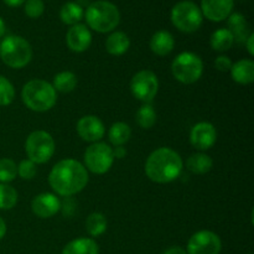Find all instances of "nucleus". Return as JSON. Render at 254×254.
<instances>
[{
	"mask_svg": "<svg viewBox=\"0 0 254 254\" xmlns=\"http://www.w3.org/2000/svg\"><path fill=\"white\" fill-rule=\"evenodd\" d=\"M130 127L126 123H122V122L114 123L111 127L108 133L109 140H111V143L114 146H122L123 144H126L129 140V138H130Z\"/></svg>",
	"mask_w": 254,
	"mask_h": 254,
	"instance_id": "nucleus-26",
	"label": "nucleus"
},
{
	"mask_svg": "<svg viewBox=\"0 0 254 254\" xmlns=\"http://www.w3.org/2000/svg\"><path fill=\"white\" fill-rule=\"evenodd\" d=\"M15 98V89L11 82L0 76V106H9Z\"/></svg>",
	"mask_w": 254,
	"mask_h": 254,
	"instance_id": "nucleus-31",
	"label": "nucleus"
},
{
	"mask_svg": "<svg viewBox=\"0 0 254 254\" xmlns=\"http://www.w3.org/2000/svg\"><path fill=\"white\" fill-rule=\"evenodd\" d=\"M86 21L91 29L98 32L113 31L121 21L118 7L106 0L92 2L86 10Z\"/></svg>",
	"mask_w": 254,
	"mask_h": 254,
	"instance_id": "nucleus-4",
	"label": "nucleus"
},
{
	"mask_svg": "<svg viewBox=\"0 0 254 254\" xmlns=\"http://www.w3.org/2000/svg\"><path fill=\"white\" fill-rule=\"evenodd\" d=\"M217 139L215 127L207 122H201L193 126L190 133L191 145L197 150H208L212 148Z\"/></svg>",
	"mask_w": 254,
	"mask_h": 254,
	"instance_id": "nucleus-12",
	"label": "nucleus"
},
{
	"mask_svg": "<svg viewBox=\"0 0 254 254\" xmlns=\"http://www.w3.org/2000/svg\"><path fill=\"white\" fill-rule=\"evenodd\" d=\"M233 81L240 84H250L254 81V62L252 60H241L231 67Z\"/></svg>",
	"mask_w": 254,
	"mask_h": 254,
	"instance_id": "nucleus-19",
	"label": "nucleus"
},
{
	"mask_svg": "<svg viewBox=\"0 0 254 254\" xmlns=\"http://www.w3.org/2000/svg\"><path fill=\"white\" fill-rule=\"evenodd\" d=\"M127 154V150L124 148H122V146H117L116 149L113 150V155H114V159L118 158V159H122L124 158Z\"/></svg>",
	"mask_w": 254,
	"mask_h": 254,
	"instance_id": "nucleus-37",
	"label": "nucleus"
},
{
	"mask_svg": "<svg viewBox=\"0 0 254 254\" xmlns=\"http://www.w3.org/2000/svg\"><path fill=\"white\" fill-rule=\"evenodd\" d=\"M202 12L192 1H180L171 10V21L174 26L183 32H195L202 24Z\"/></svg>",
	"mask_w": 254,
	"mask_h": 254,
	"instance_id": "nucleus-8",
	"label": "nucleus"
},
{
	"mask_svg": "<svg viewBox=\"0 0 254 254\" xmlns=\"http://www.w3.org/2000/svg\"><path fill=\"white\" fill-rule=\"evenodd\" d=\"M212 159L207 154L203 153L192 154L188 159V161H186V166H188L189 170L193 174H197V175H202V174L208 173L212 169Z\"/></svg>",
	"mask_w": 254,
	"mask_h": 254,
	"instance_id": "nucleus-22",
	"label": "nucleus"
},
{
	"mask_svg": "<svg viewBox=\"0 0 254 254\" xmlns=\"http://www.w3.org/2000/svg\"><path fill=\"white\" fill-rule=\"evenodd\" d=\"M253 42H254V35L251 34L250 37L247 39V41H246V46H247V50H248V52H250V55H252V56L254 55Z\"/></svg>",
	"mask_w": 254,
	"mask_h": 254,
	"instance_id": "nucleus-36",
	"label": "nucleus"
},
{
	"mask_svg": "<svg viewBox=\"0 0 254 254\" xmlns=\"http://www.w3.org/2000/svg\"><path fill=\"white\" fill-rule=\"evenodd\" d=\"M77 131L83 140L97 143L104 135V126L96 116H84L77 123Z\"/></svg>",
	"mask_w": 254,
	"mask_h": 254,
	"instance_id": "nucleus-13",
	"label": "nucleus"
},
{
	"mask_svg": "<svg viewBox=\"0 0 254 254\" xmlns=\"http://www.w3.org/2000/svg\"><path fill=\"white\" fill-rule=\"evenodd\" d=\"M233 2V0H202L200 10L211 21H222L232 12Z\"/></svg>",
	"mask_w": 254,
	"mask_h": 254,
	"instance_id": "nucleus-15",
	"label": "nucleus"
},
{
	"mask_svg": "<svg viewBox=\"0 0 254 254\" xmlns=\"http://www.w3.org/2000/svg\"><path fill=\"white\" fill-rule=\"evenodd\" d=\"M55 148L56 144L54 138L45 130L32 131L25 143V151L29 156V160L35 164L47 163L54 155Z\"/></svg>",
	"mask_w": 254,
	"mask_h": 254,
	"instance_id": "nucleus-7",
	"label": "nucleus"
},
{
	"mask_svg": "<svg viewBox=\"0 0 254 254\" xmlns=\"http://www.w3.org/2000/svg\"><path fill=\"white\" fill-rule=\"evenodd\" d=\"M26 1V0H4V2L6 5H9V6H20L21 4H24V2Z\"/></svg>",
	"mask_w": 254,
	"mask_h": 254,
	"instance_id": "nucleus-38",
	"label": "nucleus"
},
{
	"mask_svg": "<svg viewBox=\"0 0 254 254\" xmlns=\"http://www.w3.org/2000/svg\"><path fill=\"white\" fill-rule=\"evenodd\" d=\"M5 233H6V225H5L4 220L0 217V240H2V237L5 236Z\"/></svg>",
	"mask_w": 254,
	"mask_h": 254,
	"instance_id": "nucleus-39",
	"label": "nucleus"
},
{
	"mask_svg": "<svg viewBox=\"0 0 254 254\" xmlns=\"http://www.w3.org/2000/svg\"><path fill=\"white\" fill-rule=\"evenodd\" d=\"M135 121L140 128L150 129L156 122V113L153 106L149 103H144L136 112Z\"/></svg>",
	"mask_w": 254,
	"mask_h": 254,
	"instance_id": "nucleus-28",
	"label": "nucleus"
},
{
	"mask_svg": "<svg viewBox=\"0 0 254 254\" xmlns=\"http://www.w3.org/2000/svg\"><path fill=\"white\" fill-rule=\"evenodd\" d=\"M77 86V77L76 74L69 71H64L57 73L54 77V83L52 87L55 91L62 92V93H68L72 92Z\"/></svg>",
	"mask_w": 254,
	"mask_h": 254,
	"instance_id": "nucleus-25",
	"label": "nucleus"
},
{
	"mask_svg": "<svg viewBox=\"0 0 254 254\" xmlns=\"http://www.w3.org/2000/svg\"><path fill=\"white\" fill-rule=\"evenodd\" d=\"M17 175V166L10 159H0V183L6 184Z\"/></svg>",
	"mask_w": 254,
	"mask_h": 254,
	"instance_id": "nucleus-30",
	"label": "nucleus"
},
{
	"mask_svg": "<svg viewBox=\"0 0 254 254\" xmlns=\"http://www.w3.org/2000/svg\"><path fill=\"white\" fill-rule=\"evenodd\" d=\"M16 203V190L7 184H0V210H11Z\"/></svg>",
	"mask_w": 254,
	"mask_h": 254,
	"instance_id": "nucleus-29",
	"label": "nucleus"
},
{
	"mask_svg": "<svg viewBox=\"0 0 254 254\" xmlns=\"http://www.w3.org/2000/svg\"><path fill=\"white\" fill-rule=\"evenodd\" d=\"M228 30L231 31L233 40L237 44H246L250 35L252 34L247 20L240 12H235V14L230 15V19H228Z\"/></svg>",
	"mask_w": 254,
	"mask_h": 254,
	"instance_id": "nucleus-17",
	"label": "nucleus"
},
{
	"mask_svg": "<svg viewBox=\"0 0 254 254\" xmlns=\"http://www.w3.org/2000/svg\"><path fill=\"white\" fill-rule=\"evenodd\" d=\"M0 57L6 66L22 68L32 59V49L21 36H7L0 44Z\"/></svg>",
	"mask_w": 254,
	"mask_h": 254,
	"instance_id": "nucleus-5",
	"label": "nucleus"
},
{
	"mask_svg": "<svg viewBox=\"0 0 254 254\" xmlns=\"http://www.w3.org/2000/svg\"><path fill=\"white\" fill-rule=\"evenodd\" d=\"M62 254H99L98 245L91 238H77L67 243Z\"/></svg>",
	"mask_w": 254,
	"mask_h": 254,
	"instance_id": "nucleus-20",
	"label": "nucleus"
},
{
	"mask_svg": "<svg viewBox=\"0 0 254 254\" xmlns=\"http://www.w3.org/2000/svg\"><path fill=\"white\" fill-rule=\"evenodd\" d=\"M232 61L227 56H218L215 60V67L221 72H228L232 67Z\"/></svg>",
	"mask_w": 254,
	"mask_h": 254,
	"instance_id": "nucleus-34",
	"label": "nucleus"
},
{
	"mask_svg": "<svg viewBox=\"0 0 254 254\" xmlns=\"http://www.w3.org/2000/svg\"><path fill=\"white\" fill-rule=\"evenodd\" d=\"M49 183L59 195L68 197L86 188L88 184V173L79 161L64 159L52 168L49 175Z\"/></svg>",
	"mask_w": 254,
	"mask_h": 254,
	"instance_id": "nucleus-1",
	"label": "nucleus"
},
{
	"mask_svg": "<svg viewBox=\"0 0 254 254\" xmlns=\"http://www.w3.org/2000/svg\"><path fill=\"white\" fill-rule=\"evenodd\" d=\"M83 7H82L78 2L68 1L61 7L60 17H61L62 22L73 26V25L78 24L79 20L83 17Z\"/></svg>",
	"mask_w": 254,
	"mask_h": 254,
	"instance_id": "nucleus-23",
	"label": "nucleus"
},
{
	"mask_svg": "<svg viewBox=\"0 0 254 254\" xmlns=\"http://www.w3.org/2000/svg\"><path fill=\"white\" fill-rule=\"evenodd\" d=\"M4 34H5V22L4 20L0 17V37L4 36Z\"/></svg>",
	"mask_w": 254,
	"mask_h": 254,
	"instance_id": "nucleus-40",
	"label": "nucleus"
},
{
	"mask_svg": "<svg viewBox=\"0 0 254 254\" xmlns=\"http://www.w3.org/2000/svg\"><path fill=\"white\" fill-rule=\"evenodd\" d=\"M183 159L170 148H159L149 155L145 161V174L151 181L168 184L180 176Z\"/></svg>",
	"mask_w": 254,
	"mask_h": 254,
	"instance_id": "nucleus-2",
	"label": "nucleus"
},
{
	"mask_svg": "<svg viewBox=\"0 0 254 254\" xmlns=\"http://www.w3.org/2000/svg\"><path fill=\"white\" fill-rule=\"evenodd\" d=\"M159 89L158 77L149 69H143L134 74L130 82V91L135 98L144 103H150Z\"/></svg>",
	"mask_w": 254,
	"mask_h": 254,
	"instance_id": "nucleus-10",
	"label": "nucleus"
},
{
	"mask_svg": "<svg viewBox=\"0 0 254 254\" xmlns=\"http://www.w3.org/2000/svg\"><path fill=\"white\" fill-rule=\"evenodd\" d=\"M175 46V40L173 35L165 30L155 32L150 40V49L158 56H166L173 51Z\"/></svg>",
	"mask_w": 254,
	"mask_h": 254,
	"instance_id": "nucleus-18",
	"label": "nucleus"
},
{
	"mask_svg": "<svg viewBox=\"0 0 254 254\" xmlns=\"http://www.w3.org/2000/svg\"><path fill=\"white\" fill-rule=\"evenodd\" d=\"M129 46H130V40L128 35L122 31L113 32L106 40V50L111 55H116V56L126 54Z\"/></svg>",
	"mask_w": 254,
	"mask_h": 254,
	"instance_id": "nucleus-21",
	"label": "nucleus"
},
{
	"mask_svg": "<svg viewBox=\"0 0 254 254\" xmlns=\"http://www.w3.org/2000/svg\"><path fill=\"white\" fill-rule=\"evenodd\" d=\"M21 98L25 106L34 112H46L56 104L57 94L51 83L44 79H31L24 86Z\"/></svg>",
	"mask_w": 254,
	"mask_h": 254,
	"instance_id": "nucleus-3",
	"label": "nucleus"
},
{
	"mask_svg": "<svg viewBox=\"0 0 254 254\" xmlns=\"http://www.w3.org/2000/svg\"><path fill=\"white\" fill-rule=\"evenodd\" d=\"M235 44L232 34L228 29H218L211 36V47L215 51L225 52L228 51Z\"/></svg>",
	"mask_w": 254,
	"mask_h": 254,
	"instance_id": "nucleus-24",
	"label": "nucleus"
},
{
	"mask_svg": "<svg viewBox=\"0 0 254 254\" xmlns=\"http://www.w3.org/2000/svg\"><path fill=\"white\" fill-rule=\"evenodd\" d=\"M114 161L113 149L106 143H93L84 153L86 168L93 174H106L112 168Z\"/></svg>",
	"mask_w": 254,
	"mask_h": 254,
	"instance_id": "nucleus-9",
	"label": "nucleus"
},
{
	"mask_svg": "<svg viewBox=\"0 0 254 254\" xmlns=\"http://www.w3.org/2000/svg\"><path fill=\"white\" fill-rule=\"evenodd\" d=\"M45 5L41 0H26L25 2V14L29 17L36 19L44 14Z\"/></svg>",
	"mask_w": 254,
	"mask_h": 254,
	"instance_id": "nucleus-32",
	"label": "nucleus"
},
{
	"mask_svg": "<svg viewBox=\"0 0 254 254\" xmlns=\"http://www.w3.org/2000/svg\"><path fill=\"white\" fill-rule=\"evenodd\" d=\"M17 174L21 179L30 180L36 175V164L31 160H22L17 166Z\"/></svg>",
	"mask_w": 254,
	"mask_h": 254,
	"instance_id": "nucleus-33",
	"label": "nucleus"
},
{
	"mask_svg": "<svg viewBox=\"0 0 254 254\" xmlns=\"http://www.w3.org/2000/svg\"><path fill=\"white\" fill-rule=\"evenodd\" d=\"M60 208L61 202L54 193H40L31 202L32 212L40 218L52 217L59 212Z\"/></svg>",
	"mask_w": 254,
	"mask_h": 254,
	"instance_id": "nucleus-14",
	"label": "nucleus"
},
{
	"mask_svg": "<svg viewBox=\"0 0 254 254\" xmlns=\"http://www.w3.org/2000/svg\"><path fill=\"white\" fill-rule=\"evenodd\" d=\"M222 243L220 237L211 231H198L188 243V254H220Z\"/></svg>",
	"mask_w": 254,
	"mask_h": 254,
	"instance_id": "nucleus-11",
	"label": "nucleus"
},
{
	"mask_svg": "<svg viewBox=\"0 0 254 254\" xmlns=\"http://www.w3.org/2000/svg\"><path fill=\"white\" fill-rule=\"evenodd\" d=\"M107 218L106 216L102 215L99 212H93L87 217L86 220V228L87 232L92 236V237H98V236L103 235L107 230Z\"/></svg>",
	"mask_w": 254,
	"mask_h": 254,
	"instance_id": "nucleus-27",
	"label": "nucleus"
},
{
	"mask_svg": "<svg viewBox=\"0 0 254 254\" xmlns=\"http://www.w3.org/2000/svg\"><path fill=\"white\" fill-rule=\"evenodd\" d=\"M67 46L73 52H83L92 42V35L86 25L76 24L68 30L66 36Z\"/></svg>",
	"mask_w": 254,
	"mask_h": 254,
	"instance_id": "nucleus-16",
	"label": "nucleus"
},
{
	"mask_svg": "<svg viewBox=\"0 0 254 254\" xmlns=\"http://www.w3.org/2000/svg\"><path fill=\"white\" fill-rule=\"evenodd\" d=\"M163 254H188L184 248L181 247H170L165 251Z\"/></svg>",
	"mask_w": 254,
	"mask_h": 254,
	"instance_id": "nucleus-35",
	"label": "nucleus"
},
{
	"mask_svg": "<svg viewBox=\"0 0 254 254\" xmlns=\"http://www.w3.org/2000/svg\"><path fill=\"white\" fill-rule=\"evenodd\" d=\"M171 72L181 83H195L202 76V60L192 52H183L171 64Z\"/></svg>",
	"mask_w": 254,
	"mask_h": 254,
	"instance_id": "nucleus-6",
	"label": "nucleus"
}]
</instances>
